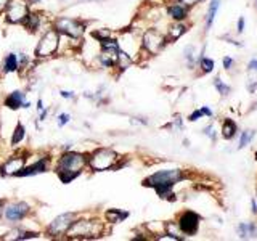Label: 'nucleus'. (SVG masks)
Listing matches in <instances>:
<instances>
[{
	"label": "nucleus",
	"mask_w": 257,
	"mask_h": 241,
	"mask_svg": "<svg viewBox=\"0 0 257 241\" xmlns=\"http://www.w3.org/2000/svg\"><path fill=\"white\" fill-rule=\"evenodd\" d=\"M28 211H29V206L26 203H15L5 209V217H7V220L16 222V220H21L23 217L28 214Z\"/></svg>",
	"instance_id": "obj_11"
},
{
	"label": "nucleus",
	"mask_w": 257,
	"mask_h": 241,
	"mask_svg": "<svg viewBox=\"0 0 257 241\" xmlns=\"http://www.w3.org/2000/svg\"><path fill=\"white\" fill-rule=\"evenodd\" d=\"M164 45H166V39L161 32H158L156 29H150L145 32L143 47L147 48L150 53H158L159 50H163Z\"/></svg>",
	"instance_id": "obj_6"
},
{
	"label": "nucleus",
	"mask_w": 257,
	"mask_h": 241,
	"mask_svg": "<svg viewBox=\"0 0 257 241\" xmlns=\"http://www.w3.org/2000/svg\"><path fill=\"white\" fill-rule=\"evenodd\" d=\"M238 233L241 238H252L257 235V225L252 222H244L238 225Z\"/></svg>",
	"instance_id": "obj_14"
},
{
	"label": "nucleus",
	"mask_w": 257,
	"mask_h": 241,
	"mask_svg": "<svg viewBox=\"0 0 257 241\" xmlns=\"http://www.w3.org/2000/svg\"><path fill=\"white\" fill-rule=\"evenodd\" d=\"M182 171L179 169H172V171H159L156 174H153L151 177H148L147 180L143 183L147 185V187H153L158 195H161V198H169V191L174 187V185L182 180Z\"/></svg>",
	"instance_id": "obj_1"
},
{
	"label": "nucleus",
	"mask_w": 257,
	"mask_h": 241,
	"mask_svg": "<svg viewBox=\"0 0 257 241\" xmlns=\"http://www.w3.org/2000/svg\"><path fill=\"white\" fill-rule=\"evenodd\" d=\"M44 171H45V159H40L39 163L32 164L26 169L23 167V171H20L18 175H32V174H39V172H44Z\"/></svg>",
	"instance_id": "obj_16"
},
{
	"label": "nucleus",
	"mask_w": 257,
	"mask_h": 241,
	"mask_svg": "<svg viewBox=\"0 0 257 241\" xmlns=\"http://www.w3.org/2000/svg\"><path fill=\"white\" fill-rule=\"evenodd\" d=\"M185 32V26H182V24H175V26L171 29V32H169V37L171 39H179L182 34Z\"/></svg>",
	"instance_id": "obj_22"
},
{
	"label": "nucleus",
	"mask_w": 257,
	"mask_h": 241,
	"mask_svg": "<svg viewBox=\"0 0 257 241\" xmlns=\"http://www.w3.org/2000/svg\"><path fill=\"white\" fill-rule=\"evenodd\" d=\"M0 214H2V203H0Z\"/></svg>",
	"instance_id": "obj_34"
},
{
	"label": "nucleus",
	"mask_w": 257,
	"mask_h": 241,
	"mask_svg": "<svg viewBox=\"0 0 257 241\" xmlns=\"http://www.w3.org/2000/svg\"><path fill=\"white\" fill-rule=\"evenodd\" d=\"M235 134H236V124L233 123L231 119H225V123L222 126V135L227 140H230V139H233V137H235Z\"/></svg>",
	"instance_id": "obj_17"
},
{
	"label": "nucleus",
	"mask_w": 257,
	"mask_h": 241,
	"mask_svg": "<svg viewBox=\"0 0 257 241\" xmlns=\"http://www.w3.org/2000/svg\"><path fill=\"white\" fill-rule=\"evenodd\" d=\"M56 29L69 37H80L84 32L82 24H79L74 20H68V18H61L56 21Z\"/></svg>",
	"instance_id": "obj_9"
},
{
	"label": "nucleus",
	"mask_w": 257,
	"mask_h": 241,
	"mask_svg": "<svg viewBox=\"0 0 257 241\" xmlns=\"http://www.w3.org/2000/svg\"><path fill=\"white\" fill-rule=\"evenodd\" d=\"M247 69H251V71H257V60H251L247 64Z\"/></svg>",
	"instance_id": "obj_30"
},
{
	"label": "nucleus",
	"mask_w": 257,
	"mask_h": 241,
	"mask_svg": "<svg viewBox=\"0 0 257 241\" xmlns=\"http://www.w3.org/2000/svg\"><path fill=\"white\" fill-rule=\"evenodd\" d=\"M56 47H58V34H56V31H48L47 34L40 39V42L36 48V55L50 56L52 53H55Z\"/></svg>",
	"instance_id": "obj_5"
},
{
	"label": "nucleus",
	"mask_w": 257,
	"mask_h": 241,
	"mask_svg": "<svg viewBox=\"0 0 257 241\" xmlns=\"http://www.w3.org/2000/svg\"><path fill=\"white\" fill-rule=\"evenodd\" d=\"M201 116H204V111H203V108H201V109H198V111H195V112H193V114L190 116V120H198Z\"/></svg>",
	"instance_id": "obj_26"
},
{
	"label": "nucleus",
	"mask_w": 257,
	"mask_h": 241,
	"mask_svg": "<svg viewBox=\"0 0 257 241\" xmlns=\"http://www.w3.org/2000/svg\"><path fill=\"white\" fill-rule=\"evenodd\" d=\"M198 2H201V0H180V4H183L185 7H193Z\"/></svg>",
	"instance_id": "obj_27"
},
{
	"label": "nucleus",
	"mask_w": 257,
	"mask_h": 241,
	"mask_svg": "<svg viewBox=\"0 0 257 241\" xmlns=\"http://www.w3.org/2000/svg\"><path fill=\"white\" fill-rule=\"evenodd\" d=\"M100 231H101V225L98 222L80 220V222H74L71 225V228L68 230V235L71 238H74V236L90 238V236H96Z\"/></svg>",
	"instance_id": "obj_3"
},
{
	"label": "nucleus",
	"mask_w": 257,
	"mask_h": 241,
	"mask_svg": "<svg viewBox=\"0 0 257 241\" xmlns=\"http://www.w3.org/2000/svg\"><path fill=\"white\" fill-rule=\"evenodd\" d=\"M219 4H220V0H211V4H209V10H207V18H206V24H207V28L211 26L214 18H215V13L217 10H219Z\"/></svg>",
	"instance_id": "obj_18"
},
{
	"label": "nucleus",
	"mask_w": 257,
	"mask_h": 241,
	"mask_svg": "<svg viewBox=\"0 0 257 241\" xmlns=\"http://www.w3.org/2000/svg\"><path fill=\"white\" fill-rule=\"evenodd\" d=\"M5 104L12 109H18L20 106H24L23 103V93L21 92H13L8 95V98L5 100Z\"/></svg>",
	"instance_id": "obj_15"
},
{
	"label": "nucleus",
	"mask_w": 257,
	"mask_h": 241,
	"mask_svg": "<svg viewBox=\"0 0 257 241\" xmlns=\"http://www.w3.org/2000/svg\"><path fill=\"white\" fill-rule=\"evenodd\" d=\"M23 166H24L23 158H13L2 167V174L4 175H12V174L18 175L20 171H23Z\"/></svg>",
	"instance_id": "obj_12"
},
{
	"label": "nucleus",
	"mask_w": 257,
	"mask_h": 241,
	"mask_svg": "<svg viewBox=\"0 0 257 241\" xmlns=\"http://www.w3.org/2000/svg\"><path fill=\"white\" fill-rule=\"evenodd\" d=\"M61 95H63V96H66V98H71V96H72L71 92H61Z\"/></svg>",
	"instance_id": "obj_33"
},
{
	"label": "nucleus",
	"mask_w": 257,
	"mask_h": 241,
	"mask_svg": "<svg viewBox=\"0 0 257 241\" xmlns=\"http://www.w3.org/2000/svg\"><path fill=\"white\" fill-rule=\"evenodd\" d=\"M214 85H215V88H217V90H219L222 95H227V93H230V87H228L227 84L220 82L219 79H215V80H214Z\"/></svg>",
	"instance_id": "obj_24"
},
{
	"label": "nucleus",
	"mask_w": 257,
	"mask_h": 241,
	"mask_svg": "<svg viewBox=\"0 0 257 241\" xmlns=\"http://www.w3.org/2000/svg\"><path fill=\"white\" fill-rule=\"evenodd\" d=\"M58 119H60V120H58L60 126H63V124H66L68 120H69V116H68V114H60V117H58Z\"/></svg>",
	"instance_id": "obj_29"
},
{
	"label": "nucleus",
	"mask_w": 257,
	"mask_h": 241,
	"mask_svg": "<svg viewBox=\"0 0 257 241\" xmlns=\"http://www.w3.org/2000/svg\"><path fill=\"white\" fill-rule=\"evenodd\" d=\"M8 4H10V0H0V10H2V8H5Z\"/></svg>",
	"instance_id": "obj_32"
},
{
	"label": "nucleus",
	"mask_w": 257,
	"mask_h": 241,
	"mask_svg": "<svg viewBox=\"0 0 257 241\" xmlns=\"http://www.w3.org/2000/svg\"><path fill=\"white\" fill-rule=\"evenodd\" d=\"M23 139H24V127L21 124H18L16 126V131H15L13 137H12V143L16 145V143H20Z\"/></svg>",
	"instance_id": "obj_21"
},
{
	"label": "nucleus",
	"mask_w": 257,
	"mask_h": 241,
	"mask_svg": "<svg viewBox=\"0 0 257 241\" xmlns=\"http://www.w3.org/2000/svg\"><path fill=\"white\" fill-rule=\"evenodd\" d=\"M243 28H244V20L239 18V21H238V32H243Z\"/></svg>",
	"instance_id": "obj_31"
},
{
	"label": "nucleus",
	"mask_w": 257,
	"mask_h": 241,
	"mask_svg": "<svg viewBox=\"0 0 257 241\" xmlns=\"http://www.w3.org/2000/svg\"><path fill=\"white\" fill-rule=\"evenodd\" d=\"M117 161V155L112 150H98L96 153H93L90 158V167L95 169V171H106V169L114 166V163Z\"/></svg>",
	"instance_id": "obj_4"
},
{
	"label": "nucleus",
	"mask_w": 257,
	"mask_h": 241,
	"mask_svg": "<svg viewBox=\"0 0 257 241\" xmlns=\"http://www.w3.org/2000/svg\"><path fill=\"white\" fill-rule=\"evenodd\" d=\"M179 227H180V231L185 233V235H195L199 228V215L195 214V212H183L179 219Z\"/></svg>",
	"instance_id": "obj_8"
},
{
	"label": "nucleus",
	"mask_w": 257,
	"mask_h": 241,
	"mask_svg": "<svg viewBox=\"0 0 257 241\" xmlns=\"http://www.w3.org/2000/svg\"><path fill=\"white\" fill-rule=\"evenodd\" d=\"M16 68H18V58H16V55L12 53V55H8L7 56V60H5V71H15Z\"/></svg>",
	"instance_id": "obj_20"
},
{
	"label": "nucleus",
	"mask_w": 257,
	"mask_h": 241,
	"mask_svg": "<svg viewBox=\"0 0 257 241\" xmlns=\"http://www.w3.org/2000/svg\"><path fill=\"white\" fill-rule=\"evenodd\" d=\"M28 7L21 0H10L7 5V20L10 23H21L28 18Z\"/></svg>",
	"instance_id": "obj_7"
},
{
	"label": "nucleus",
	"mask_w": 257,
	"mask_h": 241,
	"mask_svg": "<svg viewBox=\"0 0 257 241\" xmlns=\"http://www.w3.org/2000/svg\"><path fill=\"white\" fill-rule=\"evenodd\" d=\"M127 215H128L127 212H120V211H117V209H111V211L106 212V219L112 223H116V222L124 220Z\"/></svg>",
	"instance_id": "obj_19"
},
{
	"label": "nucleus",
	"mask_w": 257,
	"mask_h": 241,
	"mask_svg": "<svg viewBox=\"0 0 257 241\" xmlns=\"http://www.w3.org/2000/svg\"><path fill=\"white\" fill-rule=\"evenodd\" d=\"M254 137V132L252 131H246L243 132V135H241V142H239V148H244L246 145L251 142V139Z\"/></svg>",
	"instance_id": "obj_23"
},
{
	"label": "nucleus",
	"mask_w": 257,
	"mask_h": 241,
	"mask_svg": "<svg viewBox=\"0 0 257 241\" xmlns=\"http://www.w3.org/2000/svg\"><path fill=\"white\" fill-rule=\"evenodd\" d=\"M231 64H233V60L228 58V56H225V58H223V66H225V69H230Z\"/></svg>",
	"instance_id": "obj_28"
},
{
	"label": "nucleus",
	"mask_w": 257,
	"mask_h": 241,
	"mask_svg": "<svg viewBox=\"0 0 257 241\" xmlns=\"http://www.w3.org/2000/svg\"><path fill=\"white\" fill-rule=\"evenodd\" d=\"M201 69H203L204 72H212L214 61L209 60V58H203V60H201Z\"/></svg>",
	"instance_id": "obj_25"
},
{
	"label": "nucleus",
	"mask_w": 257,
	"mask_h": 241,
	"mask_svg": "<svg viewBox=\"0 0 257 241\" xmlns=\"http://www.w3.org/2000/svg\"><path fill=\"white\" fill-rule=\"evenodd\" d=\"M84 166H85V158L82 155H77V153H68V155H64L58 166V175L61 182L68 183L72 179H76L80 174V171L84 169Z\"/></svg>",
	"instance_id": "obj_2"
},
{
	"label": "nucleus",
	"mask_w": 257,
	"mask_h": 241,
	"mask_svg": "<svg viewBox=\"0 0 257 241\" xmlns=\"http://www.w3.org/2000/svg\"><path fill=\"white\" fill-rule=\"evenodd\" d=\"M74 223V214H63L52 222L50 225V233L53 235H63V233H68L71 228V225Z\"/></svg>",
	"instance_id": "obj_10"
},
{
	"label": "nucleus",
	"mask_w": 257,
	"mask_h": 241,
	"mask_svg": "<svg viewBox=\"0 0 257 241\" xmlns=\"http://www.w3.org/2000/svg\"><path fill=\"white\" fill-rule=\"evenodd\" d=\"M187 13H188V7H185L180 2L169 7V15H171V18H174L175 21L185 20V18H187Z\"/></svg>",
	"instance_id": "obj_13"
}]
</instances>
